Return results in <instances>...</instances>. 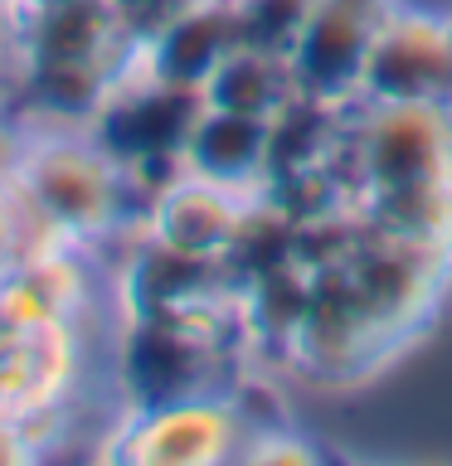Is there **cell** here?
Wrapping results in <instances>:
<instances>
[{
    "label": "cell",
    "mask_w": 452,
    "mask_h": 466,
    "mask_svg": "<svg viewBox=\"0 0 452 466\" xmlns=\"http://www.w3.org/2000/svg\"><path fill=\"white\" fill-rule=\"evenodd\" d=\"M68 370V335L58 306L44 301L25 277H0V432L15 418H35L54 403Z\"/></svg>",
    "instance_id": "cell-1"
}]
</instances>
